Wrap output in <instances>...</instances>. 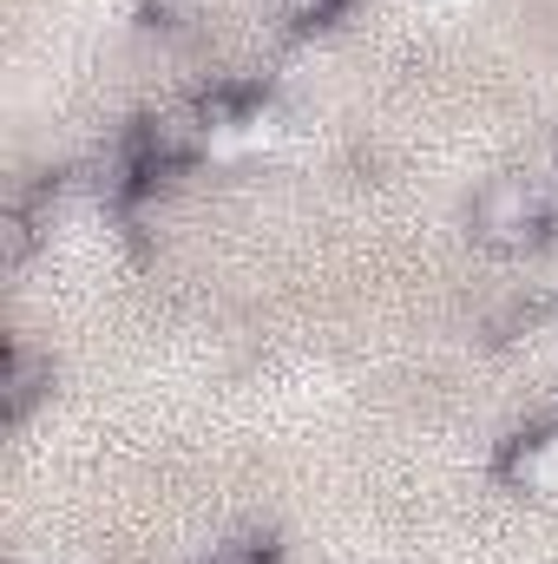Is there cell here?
Here are the masks:
<instances>
[{
    "label": "cell",
    "mask_w": 558,
    "mask_h": 564,
    "mask_svg": "<svg viewBox=\"0 0 558 564\" xmlns=\"http://www.w3.org/2000/svg\"><path fill=\"white\" fill-rule=\"evenodd\" d=\"M539 184H546V191H558V139L546 144V177H539Z\"/></svg>",
    "instance_id": "3957f363"
},
{
    "label": "cell",
    "mask_w": 558,
    "mask_h": 564,
    "mask_svg": "<svg viewBox=\"0 0 558 564\" xmlns=\"http://www.w3.org/2000/svg\"><path fill=\"white\" fill-rule=\"evenodd\" d=\"M552 230V191L539 177H493L480 197H473V237L500 257H519V250H539Z\"/></svg>",
    "instance_id": "6da1fadb"
},
{
    "label": "cell",
    "mask_w": 558,
    "mask_h": 564,
    "mask_svg": "<svg viewBox=\"0 0 558 564\" xmlns=\"http://www.w3.org/2000/svg\"><path fill=\"white\" fill-rule=\"evenodd\" d=\"M46 388H53V368H46L33 348H13V355H7V421H20Z\"/></svg>",
    "instance_id": "7a4b0ae2"
}]
</instances>
